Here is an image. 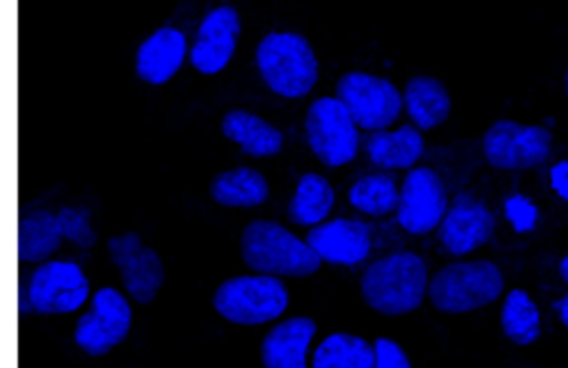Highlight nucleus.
<instances>
[{
  "label": "nucleus",
  "mask_w": 568,
  "mask_h": 368,
  "mask_svg": "<svg viewBox=\"0 0 568 368\" xmlns=\"http://www.w3.org/2000/svg\"><path fill=\"white\" fill-rule=\"evenodd\" d=\"M313 368H375V346L351 333H333L317 346Z\"/></svg>",
  "instance_id": "23"
},
{
  "label": "nucleus",
  "mask_w": 568,
  "mask_h": 368,
  "mask_svg": "<svg viewBox=\"0 0 568 368\" xmlns=\"http://www.w3.org/2000/svg\"><path fill=\"white\" fill-rule=\"evenodd\" d=\"M446 191L433 168L419 166L408 171L399 188L397 222L413 235L430 233L446 217Z\"/></svg>",
  "instance_id": "13"
},
{
  "label": "nucleus",
  "mask_w": 568,
  "mask_h": 368,
  "mask_svg": "<svg viewBox=\"0 0 568 368\" xmlns=\"http://www.w3.org/2000/svg\"><path fill=\"white\" fill-rule=\"evenodd\" d=\"M211 197L222 206H260L268 197V184L260 171L237 166L215 175Z\"/></svg>",
  "instance_id": "22"
},
{
  "label": "nucleus",
  "mask_w": 568,
  "mask_h": 368,
  "mask_svg": "<svg viewBox=\"0 0 568 368\" xmlns=\"http://www.w3.org/2000/svg\"><path fill=\"white\" fill-rule=\"evenodd\" d=\"M404 106L417 129H435L450 113V95L437 78L415 75L406 82Z\"/></svg>",
  "instance_id": "20"
},
{
  "label": "nucleus",
  "mask_w": 568,
  "mask_h": 368,
  "mask_svg": "<svg viewBox=\"0 0 568 368\" xmlns=\"http://www.w3.org/2000/svg\"><path fill=\"white\" fill-rule=\"evenodd\" d=\"M317 330L311 317H291L273 326L262 339L264 368H306V350Z\"/></svg>",
  "instance_id": "18"
},
{
  "label": "nucleus",
  "mask_w": 568,
  "mask_h": 368,
  "mask_svg": "<svg viewBox=\"0 0 568 368\" xmlns=\"http://www.w3.org/2000/svg\"><path fill=\"white\" fill-rule=\"evenodd\" d=\"M495 219L488 206L470 193H459L439 224V242L453 255H464L486 244Z\"/></svg>",
  "instance_id": "15"
},
{
  "label": "nucleus",
  "mask_w": 568,
  "mask_h": 368,
  "mask_svg": "<svg viewBox=\"0 0 568 368\" xmlns=\"http://www.w3.org/2000/svg\"><path fill=\"white\" fill-rule=\"evenodd\" d=\"M335 93L355 124L373 133L395 122L404 106V95H399L393 82L362 71L344 73L335 84Z\"/></svg>",
  "instance_id": "7"
},
{
  "label": "nucleus",
  "mask_w": 568,
  "mask_h": 368,
  "mask_svg": "<svg viewBox=\"0 0 568 368\" xmlns=\"http://www.w3.org/2000/svg\"><path fill=\"white\" fill-rule=\"evenodd\" d=\"M555 310L559 313L561 324L568 328V293H566L561 299H557V301H555Z\"/></svg>",
  "instance_id": "28"
},
{
  "label": "nucleus",
  "mask_w": 568,
  "mask_h": 368,
  "mask_svg": "<svg viewBox=\"0 0 568 368\" xmlns=\"http://www.w3.org/2000/svg\"><path fill=\"white\" fill-rule=\"evenodd\" d=\"M504 290V275L488 259L455 262L428 282L430 304L442 313H468L495 301Z\"/></svg>",
  "instance_id": "4"
},
{
  "label": "nucleus",
  "mask_w": 568,
  "mask_h": 368,
  "mask_svg": "<svg viewBox=\"0 0 568 368\" xmlns=\"http://www.w3.org/2000/svg\"><path fill=\"white\" fill-rule=\"evenodd\" d=\"M64 237L84 248L95 244V233L84 211L69 206L60 208L55 215L49 211H36L20 222L18 255L22 262H44L53 251H58Z\"/></svg>",
  "instance_id": "6"
},
{
  "label": "nucleus",
  "mask_w": 568,
  "mask_h": 368,
  "mask_svg": "<svg viewBox=\"0 0 568 368\" xmlns=\"http://www.w3.org/2000/svg\"><path fill=\"white\" fill-rule=\"evenodd\" d=\"M566 93H568V69H566Z\"/></svg>",
  "instance_id": "30"
},
{
  "label": "nucleus",
  "mask_w": 568,
  "mask_h": 368,
  "mask_svg": "<svg viewBox=\"0 0 568 368\" xmlns=\"http://www.w3.org/2000/svg\"><path fill=\"white\" fill-rule=\"evenodd\" d=\"M131 330V306L115 288H100L91 310L84 313L73 330L75 344L91 357L115 348Z\"/></svg>",
  "instance_id": "10"
},
{
  "label": "nucleus",
  "mask_w": 568,
  "mask_h": 368,
  "mask_svg": "<svg viewBox=\"0 0 568 368\" xmlns=\"http://www.w3.org/2000/svg\"><path fill=\"white\" fill-rule=\"evenodd\" d=\"M333 202L335 193L328 180L317 173H304L288 204V217L302 226H317L331 213Z\"/></svg>",
  "instance_id": "24"
},
{
  "label": "nucleus",
  "mask_w": 568,
  "mask_h": 368,
  "mask_svg": "<svg viewBox=\"0 0 568 368\" xmlns=\"http://www.w3.org/2000/svg\"><path fill=\"white\" fill-rule=\"evenodd\" d=\"M348 202L366 213V215H375L382 217L390 211H397L399 206V188L395 186L390 175L384 173H375V175H364L359 177L351 191H348Z\"/></svg>",
  "instance_id": "26"
},
{
  "label": "nucleus",
  "mask_w": 568,
  "mask_h": 368,
  "mask_svg": "<svg viewBox=\"0 0 568 368\" xmlns=\"http://www.w3.org/2000/svg\"><path fill=\"white\" fill-rule=\"evenodd\" d=\"M311 151L326 166L348 164L357 153V124L337 98H317L304 122Z\"/></svg>",
  "instance_id": "8"
},
{
  "label": "nucleus",
  "mask_w": 568,
  "mask_h": 368,
  "mask_svg": "<svg viewBox=\"0 0 568 368\" xmlns=\"http://www.w3.org/2000/svg\"><path fill=\"white\" fill-rule=\"evenodd\" d=\"M237 38H240V16L233 7L222 4L209 11L200 22L197 38L191 49L193 67L204 75L220 73L233 58Z\"/></svg>",
  "instance_id": "14"
},
{
  "label": "nucleus",
  "mask_w": 568,
  "mask_h": 368,
  "mask_svg": "<svg viewBox=\"0 0 568 368\" xmlns=\"http://www.w3.org/2000/svg\"><path fill=\"white\" fill-rule=\"evenodd\" d=\"M106 248L129 295L140 304L153 301L164 284L162 257L153 248L144 246L140 235L133 231L109 237Z\"/></svg>",
  "instance_id": "12"
},
{
  "label": "nucleus",
  "mask_w": 568,
  "mask_h": 368,
  "mask_svg": "<svg viewBox=\"0 0 568 368\" xmlns=\"http://www.w3.org/2000/svg\"><path fill=\"white\" fill-rule=\"evenodd\" d=\"M366 153L382 168H408L424 153V140L410 124L397 131H375L366 140Z\"/></svg>",
  "instance_id": "21"
},
{
  "label": "nucleus",
  "mask_w": 568,
  "mask_h": 368,
  "mask_svg": "<svg viewBox=\"0 0 568 368\" xmlns=\"http://www.w3.org/2000/svg\"><path fill=\"white\" fill-rule=\"evenodd\" d=\"M222 133L231 142L240 144L246 155L268 157L282 151V131L268 124L264 117L244 109H233L222 117Z\"/></svg>",
  "instance_id": "19"
},
{
  "label": "nucleus",
  "mask_w": 568,
  "mask_h": 368,
  "mask_svg": "<svg viewBox=\"0 0 568 368\" xmlns=\"http://www.w3.org/2000/svg\"><path fill=\"white\" fill-rule=\"evenodd\" d=\"M306 244L331 264H359L371 253V231L357 219H331L308 231Z\"/></svg>",
  "instance_id": "16"
},
{
  "label": "nucleus",
  "mask_w": 568,
  "mask_h": 368,
  "mask_svg": "<svg viewBox=\"0 0 568 368\" xmlns=\"http://www.w3.org/2000/svg\"><path fill=\"white\" fill-rule=\"evenodd\" d=\"M375 368H410V361L397 341L379 337L375 341Z\"/></svg>",
  "instance_id": "27"
},
{
  "label": "nucleus",
  "mask_w": 568,
  "mask_h": 368,
  "mask_svg": "<svg viewBox=\"0 0 568 368\" xmlns=\"http://www.w3.org/2000/svg\"><path fill=\"white\" fill-rule=\"evenodd\" d=\"M428 270L419 255L399 251L371 264L362 279L359 290L364 301L382 315H404L424 301Z\"/></svg>",
  "instance_id": "1"
},
{
  "label": "nucleus",
  "mask_w": 568,
  "mask_h": 368,
  "mask_svg": "<svg viewBox=\"0 0 568 368\" xmlns=\"http://www.w3.org/2000/svg\"><path fill=\"white\" fill-rule=\"evenodd\" d=\"M89 282L82 268L73 262H44L29 279L27 299L33 313L58 315L71 313L84 304Z\"/></svg>",
  "instance_id": "11"
},
{
  "label": "nucleus",
  "mask_w": 568,
  "mask_h": 368,
  "mask_svg": "<svg viewBox=\"0 0 568 368\" xmlns=\"http://www.w3.org/2000/svg\"><path fill=\"white\" fill-rule=\"evenodd\" d=\"M184 53V33L173 27H162L140 44L135 55V73L149 84H164L182 67Z\"/></svg>",
  "instance_id": "17"
},
{
  "label": "nucleus",
  "mask_w": 568,
  "mask_h": 368,
  "mask_svg": "<svg viewBox=\"0 0 568 368\" xmlns=\"http://www.w3.org/2000/svg\"><path fill=\"white\" fill-rule=\"evenodd\" d=\"M501 328L504 335L517 346H528L541 335L539 310L526 290L513 288L506 295L501 306Z\"/></svg>",
  "instance_id": "25"
},
{
  "label": "nucleus",
  "mask_w": 568,
  "mask_h": 368,
  "mask_svg": "<svg viewBox=\"0 0 568 368\" xmlns=\"http://www.w3.org/2000/svg\"><path fill=\"white\" fill-rule=\"evenodd\" d=\"M559 275H561V279L568 284V253H566L564 259L559 262Z\"/></svg>",
  "instance_id": "29"
},
{
  "label": "nucleus",
  "mask_w": 568,
  "mask_h": 368,
  "mask_svg": "<svg viewBox=\"0 0 568 368\" xmlns=\"http://www.w3.org/2000/svg\"><path fill=\"white\" fill-rule=\"evenodd\" d=\"M481 149L490 166L521 171L541 164L550 155L552 135L544 126L499 120L484 133Z\"/></svg>",
  "instance_id": "9"
},
{
  "label": "nucleus",
  "mask_w": 568,
  "mask_h": 368,
  "mask_svg": "<svg viewBox=\"0 0 568 368\" xmlns=\"http://www.w3.org/2000/svg\"><path fill=\"white\" fill-rule=\"evenodd\" d=\"M213 306L233 324L255 326L271 321L286 310L288 290L273 275H240L217 286Z\"/></svg>",
  "instance_id": "5"
},
{
  "label": "nucleus",
  "mask_w": 568,
  "mask_h": 368,
  "mask_svg": "<svg viewBox=\"0 0 568 368\" xmlns=\"http://www.w3.org/2000/svg\"><path fill=\"white\" fill-rule=\"evenodd\" d=\"M242 259L260 275L308 277L320 268V255L277 222L253 219L240 237Z\"/></svg>",
  "instance_id": "2"
},
{
  "label": "nucleus",
  "mask_w": 568,
  "mask_h": 368,
  "mask_svg": "<svg viewBox=\"0 0 568 368\" xmlns=\"http://www.w3.org/2000/svg\"><path fill=\"white\" fill-rule=\"evenodd\" d=\"M257 69L271 91L302 98L317 82V58L308 40L291 31H273L257 44Z\"/></svg>",
  "instance_id": "3"
}]
</instances>
